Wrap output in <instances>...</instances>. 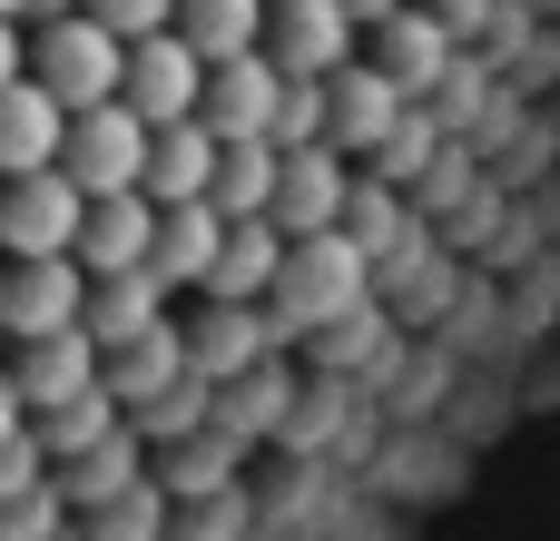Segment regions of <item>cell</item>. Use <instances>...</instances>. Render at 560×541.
Returning <instances> with one entry per match:
<instances>
[{
	"mask_svg": "<svg viewBox=\"0 0 560 541\" xmlns=\"http://www.w3.org/2000/svg\"><path fill=\"white\" fill-rule=\"evenodd\" d=\"M364 286H374V256L345 237V227H305L276 246V276H266V306L285 335H315V325H345L364 315Z\"/></svg>",
	"mask_w": 560,
	"mask_h": 541,
	"instance_id": "1",
	"label": "cell"
},
{
	"mask_svg": "<svg viewBox=\"0 0 560 541\" xmlns=\"http://www.w3.org/2000/svg\"><path fill=\"white\" fill-rule=\"evenodd\" d=\"M118 30H98L89 10H59L30 30V79L59 99V108H89V99H118Z\"/></svg>",
	"mask_w": 560,
	"mask_h": 541,
	"instance_id": "2",
	"label": "cell"
},
{
	"mask_svg": "<svg viewBox=\"0 0 560 541\" xmlns=\"http://www.w3.org/2000/svg\"><path fill=\"white\" fill-rule=\"evenodd\" d=\"M138 148H148V118L128 108V99H89V108H69L59 118V177L79 187V197H98V187H138Z\"/></svg>",
	"mask_w": 560,
	"mask_h": 541,
	"instance_id": "3",
	"label": "cell"
},
{
	"mask_svg": "<svg viewBox=\"0 0 560 541\" xmlns=\"http://www.w3.org/2000/svg\"><path fill=\"white\" fill-rule=\"evenodd\" d=\"M197 79H207V59L187 49V30L167 20V30H138L128 49H118V99L158 128V118H187L197 108Z\"/></svg>",
	"mask_w": 560,
	"mask_h": 541,
	"instance_id": "4",
	"label": "cell"
},
{
	"mask_svg": "<svg viewBox=\"0 0 560 541\" xmlns=\"http://www.w3.org/2000/svg\"><path fill=\"white\" fill-rule=\"evenodd\" d=\"M79 296H89V266L59 246V256H0V335H49V325H79Z\"/></svg>",
	"mask_w": 560,
	"mask_h": 541,
	"instance_id": "5",
	"label": "cell"
},
{
	"mask_svg": "<svg viewBox=\"0 0 560 541\" xmlns=\"http://www.w3.org/2000/svg\"><path fill=\"white\" fill-rule=\"evenodd\" d=\"M177 335H187V365H197L207 384L285 345V325H276V306H266V296H207V306H197Z\"/></svg>",
	"mask_w": 560,
	"mask_h": 541,
	"instance_id": "6",
	"label": "cell"
},
{
	"mask_svg": "<svg viewBox=\"0 0 560 541\" xmlns=\"http://www.w3.org/2000/svg\"><path fill=\"white\" fill-rule=\"evenodd\" d=\"M345 187H354V168H345V148H335V138L276 148V187H266V217H276L285 237H305V227H335Z\"/></svg>",
	"mask_w": 560,
	"mask_h": 541,
	"instance_id": "7",
	"label": "cell"
},
{
	"mask_svg": "<svg viewBox=\"0 0 560 541\" xmlns=\"http://www.w3.org/2000/svg\"><path fill=\"white\" fill-rule=\"evenodd\" d=\"M79 227V187L59 168H20L0 177V256H59Z\"/></svg>",
	"mask_w": 560,
	"mask_h": 541,
	"instance_id": "8",
	"label": "cell"
},
{
	"mask_svg": "<svg viewBox=\"0 0 560 541\" xmlns=\"http://www.w3.org/2000/svg\"><path fill=\"white\" fill-rule=\"evenodd\" d=\"M276 59L266 49H226V59H207V79H197V118L217 128V138H266V108H276Z\"/></svg>",
	"mask_w": 560,
	"mask_h": 541,
	"instance_id": "9",
	"label": "cell"
},
{
	"mask_svg": "<svg viewBox=\"0 0 560 541\" xmlns=\"http://www.w3.org/2000/svg\"><path fill=\"white\" fill-rule=\"evenodd\" d=\"M256 49L276 59V69H335V59H354V20H345V0H266V30H256Z\"/></svg>",
	"mask_w": 560,
	"mask_h": 541,
	"instance_id": "10",
	"label": "cell"
},
{
	"mask_svg": "<svg viewBox=\"0 0 560 541\" xmlns=\"http://www.w3.org/2000/svg\"><path fill=\"white\" fill-rule=\"evenodd\" d=\"M394 118H404V89L384 69H364V59H335L325 69V138L335 148H384Z\"/></svg>",
	"mask_w": 560,
	"mask_h": 541,
	"instance_id": "11",
	"label": "cell"
},
{
	"mask_svg": "<svg viewBox=\"0 0 560 541\" xmlns=\"http://www.w3.org/2000/svg\"><path fill=\"white\" fill-rule=\"evenodd\" d=\"M207 168H217V128L187 108V118H158L148 148H138V197L167 207V197H207Z\"/></svg>",
	"mask_w": 560,
	"mask_h": 541,
	"instance_id": "12",
	"label": "cell"
},
{
	"mask_svg": "<svg viewBox=\"0 0 560 541\" xmlns=\"http://www.w3.org/2000/svg\"><path fill=\"white\" fill-rule=\"evenodd\" d=\"M148 197L138 187H98V197H79V227H69V256L89 266V276H108V266H138L148 256Z\"/></svg>",
	"mask_w": 560,
	"mask_h": 541,
	"instance_id": "13",
	"label": "cell"
},
{
	"mask_svg": "<svg viewBox=\"0 0 560 541\" xmlns=\"http://www.w3.org/2000/svg\"><path fill=\"white\" fill-rule=\"evenodd\" d=\"M217 237H226V217H217L207 197H167V207L148 217V256H138V266H148V276L177 296V286H197V276H207Z\"/></svg>",
	"mask_w": 560,
	"mask_h": 541,
	"instance_id": "14",
	"label": "cell"
},
{
	"mask_svg": "<svg viewBox=\"0 0 560 541\" xmlns=\"http://www.w3.org/2000/svg\"><path fill=\"white\" fill-rule=\"evenodd\" d=\"M177 375H197V365H187L177 315L138 325L128 345H98V384H108V404H118V414H128V404H148V394H158V384H177Z\"/></svg>",
	"mask_w": 560,
	"mask_h": 541,
	"instance_id": "15",
	"label": "cell"
},
{
	"mask_svg": "<svg viewBox=\"0 0 560 541\" xmlns=\"http://www.w3.org/2000/svg\"><path fill=\"white\" fill-rule=\"evenodd\" d=\"M10 384H20V404H30V414H49V404H69L79 384H98V345H89L79 325L20 335V365H10Z\"/></svg>",
	"mask_w": 560,
	"mask_h": 541,
	"instance_id": "16",
	"label": "cell"
},
{
	"mask_svg": "<svg viewBox=\"0 0 560 541\" xmlns=\"http://www.w3.org/2000/svg\"><path fill=\"white\" fill-rule=\"evenodd\" d=\"M167 315V286L148 276V266H108V276H89V296H79V335L89 345H128L138 325H158Z\"/></svg>",
	"mask_w": 560,
	"mask_h": 541,
	"instance_id": "17",
	"label": "cell"
},
{
	"mask_svg": "<svg viewBox=\"0 0 560 541\" xmlns=\"http://www.w3.org/2000/svg\"><path fill=\"white\" fill-rule=\"evenodd\" d=\"M59 99L20 69V79H0V177H20V168H49L59 158Z\"/></svg>",
	"mask_w": 560,
	"mask_h": 541,
	"instance_id": "18",
	"label": "cell"
},
{
	"mask_svg": "<svg viewBox=\"0 0 560 541\" xmlns=\"http://www.w3.org/2000/svg\"><path fill=\"white\" fill-rule=\"evenodd\" d=\"M276 246H285V227H276V217H226V237H217V256H207L197 296H266Z\"/></svg>",
	"mask_w": 560,
	"mask_h": 541,
	"instance_id": "19",
	"label": "cell"
},
{
	"mask_svg": "<svg viewBox=\"0 0 560 541\" xmlns=\"http://www.w3.org/2000/svg\"><path fill=\"white\" fill-rule=\"evenodd\" d=\"M138 453H148V444H138L128 424H108L98 444H79V453H59V463H49V493H59L69 513H89V503H98V493H118L128 473H148Z\"/></svg>",
	"mask_w": 560,
	"mask_h": 541,
	"instance_id": "20",
	"label": "cell"
},
{
	"mask_svg": "<svg viewBox=\"0 0 560 541\" xmlns=\"http://www.w3.org/2000/svg\"><path fill=\"white\" fill-rule=\"evenodd\" d=\"M374 30H384V79H394V89H433V79H443V59H453V30H443L433 10L394 0Z\"/></svg>",
	"mask_w": 560,
	"mask_h": 541,
	"instance_id": "21",
	"label": "cell"
},
{
	"mask_svg": "<svg viewBox=\"0 0 560 541\" xmlns=\"http://www.w3.org/2000/svg\"><path fill=\"white\" fill-rule=\"evenodd\" d=\"M226 483H236V444H226L217 424H187V434L158 444V493H197V503H217Z\"/></svg>",
	"mask_w": 560,
	"mask_h": 541,
	"instance_id": "22",
	"label": "cell"
},
{
	"mask_svg": "<svg viewBox=\"0 0 560 541\" xmlns=\"http://www.w3.org/2000/svg\"><path fill=\"white\" fill-rule=\"evenodd\" d=\"M266 187H276V138H217L207 207L217 217H266Z\"/></svg>",
	"mask_w": 560,
	"mask_h": 541,
	"instance_id": "23",
	"label": "cell"
},
{
	"mask_svg": "<svg viewBox=\"0 0 560 541\" xmlns=\"http://www.w3.org/2000/svg\"><path fill=\"white\" fill-rule=\"evenodd\" d=\"M167 20L187 30V49H197V59H226V49H256L266 0H177Z\"/></svg>",
	"mask_w": 560,
	"mask_h": 541,
	"instance_id": "24",
	"label": "cell"
},
{
	"mask_svg": "<svg viewBox=\"0 0 560 541\" xmlns=\"http://www.w3.org/2000/svg\"><path fill=\"white\" fill-rule=\"evenodd\" d=\"M118 424V404H108V384H79L69 404H49V414H30V434H39V453L59 463V453H79V444H98Z\"/></svg>",
	"mask_w": 560,
	"mask_h": 541,
	"instance_id": "25",
	"label": "cell"
},
{
	"mask_svg": "<svg viewBox=\"0 0 560 541\" xmlns=\"http://www.w3.org/2000/svg\"><path fill=\"white\" fill-rule=\"evenodd\" d=\"M138 444H167V434H187V424H207V375H177V384H158L148 404H128L118 414Z\"/></svg>",
	"mask_w": 560,
	"mask_h": 541,
	"instance_id": "26",
	"label": "cell"
},
{
	"mask_svg": "<svg viewBox=\"0 0 560 541\" xmlns=\"http://www.w3.org/2000/svg\"><path fill=\"white\" fill-rule=\"evenodd\" d=\"M266 138H276V148H305V138H325V79H315V69H285V79H276Z\"/></svg>",
	"mask_w": 560,
	"mask_h": 541,
	"instance_id": "27",
	"label": "cell"
},
{
	"mask_svg": "<svg viewBox=\"0 0 560 541\" xmlns=\"http://www.w3.org/2000/svg\"><path fill=\"white\" fill-rule=\"evenodd\" d=\"M59 522H69V503L49 493V473L20 483V493H0V541H39V532H59Z\"/></svg>",
	"mask_w": 560,
	"mask_h": 541,
	"instance_id": "28",
	"label": "cell"
},
{
	"mask_svg": "<svg viewBox=\"0 0 560 541\" xmlns=\"http://www.w3.org/2000/svg\"><path fill=\"white\" fill-rule=\"evenodd\" d=\"M79 10H89L98 30H118V39H138V30H167L177 0H79Z\"/></svg>",
	"mask_w": 560,
	"mask_h": 541,
	"instance_id": "29",
	"label": "cell"
},
{
	"mask_svg": "<svg viewBox=\"0 0 560 541\" xmlns=\"http://www.w3.org/2000/svg\"><path fill=\"white\" fill-rule=\"evenodd\" d=\"M49 473V453H39V434L20 424V434H0V493H20V483H39Z\"/></svg>",
	"mask_w": 560,
	"mask_h": 541,
	"instance_id": "30",
	"label": "cell"
},
{
	"mask_svg": "<svg viewBox=\"0 0 560 541\" xmlns=\"http://www.w3.org/2000/svg\"><path fill=\"white\" fill-rule=\"evenodd\" d=\"M20 69H30V39H20V20L0 10V79H20Z\"/></svg>",
	"mask_w": 560,
	"mask_h": 541,
	"instance_id": "31",
	"label": "cell"
},
{
	"mask_svg": "<svg viewBox=\"0 0 560 541\" xmlns=\"http://www.w3.org/2000/svg\"><path fill=\"white\" fill-rule=\"evenodd\" d=\"M20 424H30V404H20V384L0 375V434H20Z\"/></svg>",
	"mask_w": 560,
	"mask_h": 541,
	"instance_id": "32",
	"label": "cell"
},
{
	"mask_svg": "<svg viewBox=\"0 0 560 541\" xmlns=\"http://www.w3.org/2000/svg\"><path fill=\"white\" fill-rule=\"evenodd\" d=\"M59 10H79V0H20V30H39V20H59Z\"/></svg>",
	"mask_w": 560,
	"mask_h": 541,
	"instance_id": "33",
	"label": "cell"
},
{
	"mask_svg": "<svg viewBox=\"0 0 560 541\" xmlns=\"http://www.w3.org/2000/svg\"><path fill=\"white\" fill-rule=\"evenodd\" d=\"M384 10H394V0H345V20H354V30H374Z\"/></svg>",
	"mask_w": 560,
	"mask_h": 541,
	"instance_id": "34",
	"label": "cell"
},
{
	"mask_svg": "<svg viewBox=\"0 0 560 541\" xmlns=\"http://www.w3.org/2000/svg\"><path fill=\"white\" fill-rule=\"evenodd\" d=\"M0 10H10V20H20V0H0Z\"/></svg>",
	"mask_w": 560,
	"mask_h": 541,
	"instance_id": "35",
	"label": "cell"
}]
</instances>
